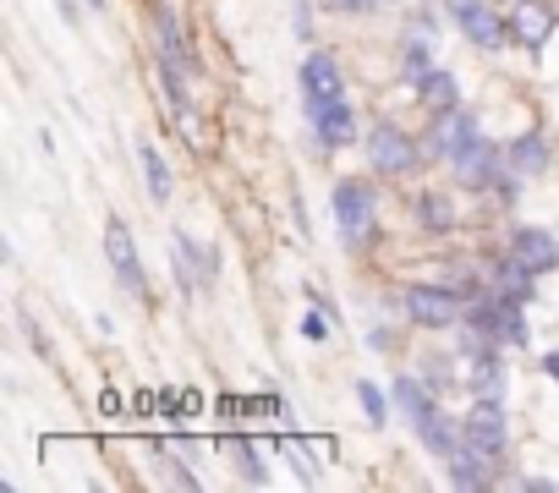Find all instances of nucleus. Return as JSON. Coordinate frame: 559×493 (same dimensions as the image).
I'll return each instance as SVG.
<instances>
[{"label": "nucleus", "instance_id": "1", "mask_svg": "<svg viewBox=\"0 0 559 493\" xmlns=\"http://www.w3.org/2000/svg\"><path fill=\"white\" fill-rule=\"evenodd\" d=\"M362 148H368L373 176H390V181H406V176H417L423 165H433V159H428V143L412 137V132L395 127V121H373V127L362 132Z\"/></svg>", "mask_w": 559, "mask_h": 493}, {"label": "nucleus", "instance_id": "2", "mask_svg": "<svg viewBox=\"0 0 559 493\" xmlns=\"http://www.w3.org/2000/svg\"><path fill=\"white\" fill-rule=\"evenodd\" d=\"M335 225H341V241L346 246H373L379 241V197H373V181L362 176H346L335 181Z\"/></svg>", "mask_w": 559, "mask_h": 493}, {"label": "nucleus", "instance_id": "3", "mask_svg": "<svg viewBox=\"0 0 559 493\" xmlns=\"http://www.w3.org/2000/svg\"><path fill=\"white\" fill-rule=\"evenodd\" d=\"M401 313L412 329H461L466 318V297L444 280V286H406L401 291Z\"/></svg>", "mask_w": 559, "mask_h": 493}, {"label": "nucleus", "instance_id": "4", "mask_svg": "<svg viewBox=\"0 0 559 493\" xmlns=\"http://www.w3.org/2000/svg\"><path fill=\"white\" fill-rule=\"evenodd\" d=\"M297 88H302V105H308V121H319L330 105L346 99V67L330 56V50H308L302 67H297Z\"/></svg>", "mask_w": 559, "mask_h": 493}, {"label": "nucleus", "instance_id": "5", "mask_svg": "<svg viewBox=\"0 0 559 493\" xmlns=\"http://www.w3.org/2000/svg\"><path fill=\"white\" fill-rule=\"evenodd\" d=\"M450 23H455L461 39L477 45V50H504V45H515L510 17L493 7V0H450Z\"/></svg>", "mask_w": 559, "mask_h": 493}, {"label": "nucleus", "instance_id": "6", "mask_svg": "<svg viewBox=\"0 0 559 493\" xmlns=\"http://www.w3.org/2000/svg\"><path fill=\"white\" fill-rule=\"evenodd\" d=\"M461 438L483 455H504L510 449V422H504V400L499 395H477L472 411L461 417Z\"/></svg>", "mask_w": 559, "mask_h": 493}, {"label": "nucleus", "instance_id": "7", "mask_svg": "<svg viewBox=\"0 0 559 493\" xmlns=\"http://www.w3.org/2000/svg\"><path fill=\"white\" fill-rule=\"evenodd\" d=\"M105 264L116 269V286L127 297H148V275H143V258H138V241H132L127 219H105Z\"/></svg>", "mask_w": 559, "mask_h": 493}, {"label": "nucleus", "instance_id": "8", "mask_svg": "<svg viewBox=\"0 0 559 493\" xmlns=\"http://www.w3.org/2000/svg\"><path fill=\"white\" fill-rule=\"evenodd\" d=\"M477 137H483V121L461 105V110L433 116V127H428V137H423V143H428V159H444V165H450V159H461Z\"/></svg>", "mask_w": 559, "mask_h": 493}, {"label": "nucleus", "instance_id": "9", "mask_svg": "<svg viewBox=\"0 0 559 493\" xmlns=\"http://www.w3.org/2000/svg\"><path fill=\"white\" fill-rule=\"evenodd\" d=\"M450 170H455V181H461L466 192H493V187H499V176L510 170V159H504V143L477 137L461 159H450Z\"/></svg>", "mask_w": 559, "mask_h": 493}, {"label": "nucleus", "instance_id": "10", "mask_svg": "<svg viewBox=\"0 0 559 493\" xmlns=\"http://www.w3.org/2000/svg\"><path fill=\"white\" fill-rule=\"evenodd\" d=\"M504 253H510L521 269H532L537 280H543V275H559V236H554L548 225H515L510 241H504Z\"/></svg>", "mask_w": 559, "mask_h": 493}, {"label": "nucleus", "instance_id": "11", "mask_svg": "<svg viewBox=\"0 0 559 493\" xmlns=\"http://www.w3.org/2000/svg\"><path fill=\"white\" fill-rule=\"evenodd\" d=\"M510 34L526 56H537L554 34H559V12L548 7V0H515L510 7Z\"/></svg>", "mask_w": 559, "mask_h": 493}, {"label": "nucleus", "instance_id": "12", "mask_svg": "<svg viewBox=\"0 0 559 493\" xmlns=\"http://www.w3.org/2000/svg\"><path fill=\"white\" fill-rule=\"evenodd\" d=\"M390 400H395V417L417 433L433 411H439V395L423 384V373H395V384H390Z\"/></svg>", "mask_w": 559, "mask_h": 493}, {"label": "nucleus", "instance_id": "13", "mask_svg": "<svg viewBox=\"0 0 559 493\" xmlns=\"http://www.w3.org/2000/svg\"><path fill=\"white\" fill-rule=\"evenodd\" d=\"M504 159H510V170H515V176L537 181V176H548V165H554V148H548V137H543L537 127H526V132H515V137L504 143Z\"/></svg>", "mask_w": 559, "mask_h": 493}, {"label": "nucleus", "instance_id": "14", "mask_svg": "<svg viewBox=\"0 0 559 493\" xmlns=\"http://www.w3.org/2000/svg\"><path fill=\"white\" fill-rule=\"evenodd\" d=\"M313 137H319V148H324V154H341V148H352V143L362 137V121H357L352 99L330 105V110H324V116L313 121Z\"/></svg>", "mask_w": 559, "mask_h": 493}, {"label": "nucleus", "instance_id": "15", "mask_svg": "<svg viewBox=\"0 0 559 493\" xmlns=\"http://www.w3.org/2000/svg\"><path fill=\"white\" fill-rule=\"evenodd\" d=\"M499 460H504V455H483V449L461 444V449L444 460V471H450L455 488H493V482H499Z\"/></svg>", "mask_w": 559, "mask_h": 493}, {"label": "nucleus", "instance_id": "16", "mask_svg": "<svg viewBox=\"0 0 559 493\" xmlns=\"http://www.w3.org/2000/svg\"><path fill=\"white\" fill-rule=\"evenodd\" d=\"M488 291H493V297H504V302H521V308H526V302L537 297V275H532V269H521L510 253H499V258H493V269H488Z\"/></svg>", "mask_w": 559, "mask_h": 493}, {"label": "nucleus", "instance_id": "17", "mask_svg": "<svg viewBox=\"0 0 559 493\" xmlns=\"http://www.w3.org/2000/svg\"><path fill=\"white\" fill-rule=\"evenodd\" d=\"M154 39H159V56H165V61H176V67H181V72H192V77H198V72H203V67H198V56H192V45H187V34H181V23H176V12H170V7H154Z\"/></svg>", "mask_w": 559, "mask_h": 493}, {"label": "nucleus", "instance_id": "18", "mask_svg": "<svg viewBox=\"0 0 559 493\" xmlns=\"http://www.w3.org/2000/svg\"><path fill=\"white\" fill-rule=\"evenodd\" d=\"M417 99L428 116H444V110H461V77L450 67H433L423 83H417Z\"/></svg>", "mask_w": 559, "mask_h": 493}, {"label": "nucleus", "instance_id": "19", "mask_svg": "<svg viewBox=\"0 0 559 493\" xmlns=\"http://www.w3.org/2000/svg\"><path fill=\"white\" fill-rule=\"evenodd\" d=\"M412 214H417V225H423L428 236H450V230H455V197H450V192L423 187V192L412 197Z\"/></svg>", "mask_w": 559, "mask_h": 493}, {"label": "nucleus", "instance_id": "20", "mask_svg": "<svg viewBox=\"0 0 559 493\" xmlns=\"http://www.w3.org/2000/svg\"><path fill=\"white\" fill-rule=\"evenodd\" d=\"M417 444H423V449H428L433 460H450V455H455V449H461L466 438H461V422H455V417H450V411L439 406V411H433V417H428V422L417 428Z\"/></svg>", "mask_w": 559, "mask_h": 493}, {"label": "nucleus", "instance_id": "21", "mask_svg": "<svg viewBox=\"0 0 559 493\" xmlns=\"http://www.w3.org/2000/svg\"><path fill=\"white\" fill-rule=\"evenodd\" d=\"M170 241H176V246H170V258H181L203 286H209V280H219V253H214V246H203V241H198V236H187V230H176Z\"/></svg>", "mask_w": 559, "mask_h": 493}, {"label": "nucleus", "instance_id": "22", "mask_svg": "<svg viewBox=\"0 0 559 493\" xmlns=\"http://www.w3.org/2000/svg\"><path fill=\"white\" fill-rule=\"evenodd\" d=\"M154 72H159V88H165L170 116H176V121H192V94H187V77H192V72H181V67H176V61H165V56L154 61Z\"/></svg>", "mask_w": 559, "mask_h": 493}, {"label": "nucleus", "instance_id": "23", "mask_svg": "<svg viewBox=\"0 0 559 493\" xmlns=\"http://www.w3.org/2000/svg\"><path fill=\"white\" fill-rule=\"evenodd\" d=\"M433 67H439V61H433V50H428V34H406V45H401V77L417 88Z\"/></svg>", "mask_w": 559, "mask_h": 493}, {"label": "nucleus", "instance_id": "24", "mask_svg": "<svg viewBox=\"0 0 559 493\" xmlns=\"http://www.w3.org/2000/svg\"><path fill=\"white\" fill-rule=\"evenodd\" d=\"M138 165H143V181H148V197H154V203H170V192H176V176H170V165H165V154H159V148H143V154H138Z\"/></svg>", "mask_w": 559, "mask_h": 493}, {"label": "nucleus", "instance_id": "25", "mask_svg": "<svg viewBox=\"0 0 559 493\" xmlns=\"http://www.w3.org/2000/svg\"><path fill=\"white\" fill-rule=\"evenodd\" d=\"M352 389H357V406H362V417H368L373 428H384V422H390V411H395L390 389H384V384H373V378H357Z\"/></svg>", "mask_w": 559, "mask_h": 493}, {"label": "nucleus", "instance_id": "26", "mask_svg": "<svg viewBox=\"0 0 559 493\" xmlns=\"http://www.w3.org/2000/svg\"><path fill=\"white\" fill-rule=\"evenodd\" d=\"M225 449L236 455V471H241V482H269V466H263V449L252 444V438H225Z\"/></svg>", "mask_w": 559, "mask_h": 493}, {"label": "nucleus", "instance_id": "27", "mask_svg": "<svg viewBox=\"0 0 559 493\" xmlns=\"http://www.w3.org/2000/svg\"><path fill=\"white\" fill-rule=\"evenodd\" d=\"M450 378H455V373H450V357H428V362H423V384H428L433 395H444Z\"/></svg>", "mask_w": 559, "mask_h": 493}, {"label": "nucleus", "instance_id": "28", "mask_svg": "<svg viewBox=\"0 0 559 493\" xmlns=\"http://www.w3.org/2000/svg\"><path fill=\"white\" fill-rule=\"evenodd\" d=\"M330 318H335V313H324V308H313V313L302 318V335H308V340H330Z\"/></svg>", "mask_w": 559, "mask_h": 493}, {"label": "nucleus", "instance_id": "29", "mask_svg": "<svg viewBox=\"0 0 559 493\" xmlns=\"http://www.w3.org/2000/svg\"><path fill=\"white\" fill-rule=\"evenodd\" d=\"M165 460V482H176V488H198V471H187V466H176L170 455H159Z\"/></svg>", "mask_w": 559, "mask_h": 493}, {"label": "nucleus", "instance_id": "30", "mask_svg": "<svg viewBox=\"0 0 559 493\" xmlns=\"http://www.w3.org/2000/svg\"><path fill=\"white\" fill-rule=\"evenodd\" d=\"M510 482H515V488H532V493H548V488H554L548 477H510Z\"/></svg>", "mask_w": 559, "mask_h": 493}, {"label": "nucleus", "instance_id": "31", "mask_svg": "<svg viewBox=\"0 0 559 493\" xmlns=\"http://www.w3.org/2000/svg\"><path fill=\"white\" fill-rule=\"evenodd\" d=\"M313 34V12L308 7H297V39H308Z\"/></svg>", "mask_w": 559, "mask_h": 493}, {"label": "nucleus", "instance_id": "32", "mask_svg": "<svg viewBox=\"0 0 559 493\" xmlns=\"http://www.w3.org/2000/svg\"><path fill=\"white\" fill-rule=\"evenodd\" d=\"M412 23H417V28H412V34H439V23H433V12H417V17H412Z\"/></svg>", "mask_w": 559, "mask_h": 493}, {"label": "nucleus", "instance_id": "33", "mask_svg": "<svg viewBox=\"0 0 559 493\" xmlns=\"http://www.w3.org/2000/svg\"><path fill=\"white\" fill-rule=\"evenodd\" d=\"M368 346H373V351H390V346H395V340H390V329H384V324H379V329H373V335H368Z\"/></svg>", "mask_w": 559, "mask_h": 493}, {"label": "nucleus", "instance_id": "34", "mask_svg": "<svg viewBox=\"0 0 559 493\" xmlns=\"http://www.w3.org/2000/svg\"><path fill=\"white\" fill-rule=\"evenodd\" d=\"M543 373H548V378L559 384V351H543Z\"/></svg>", "mask_w": 559, "mask_h": 493}, {"label": "nucleus", "instance_id": "35", "mask_svg": "<svg viewBox=\"0 0 559 493\" xmlns=\"http://www.w3.org/2000/svg\"><path fill=\"white\" fill-rule=\"evenodd\" d=\"M56 7H61V17H67V23H78V17H83V12H78V0H56Z\"/></svg>", "mask_w": 559, "mask_h": 493}, {"label": "nucleus", "instance_id": "36", "mask_svg": "<svg viewBox=\"0 0 559 493\" xmlns=\"http://www.w3.org/2000/svg\"><path fill=\"white\" fill-rule=\"evenodd\" d=\"M83 7H88V12H105V7H110V0H83Z\"/></svg>", "mask_w": 559, "mask_h": 493}, {"label": "nucleus", "instance_id": "37", "mask_svg": "<svg viewBox=\"0 0 559 493\" xmlns=\"http://www.w3.org/2000/svg\"><path fill=\"white\" fill-rule=\"evenodd\" d=\"M510 7H515V0H510Z\"/></svg>", "mask_w": 559, "mask_h": 493}]
</instances>
